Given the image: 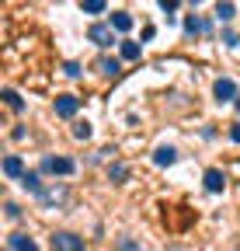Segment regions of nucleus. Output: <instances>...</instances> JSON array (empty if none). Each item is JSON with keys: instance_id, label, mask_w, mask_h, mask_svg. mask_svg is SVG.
<instances>
[{"instance_id": "6ab92c4d", "label": "nucleus", "mask_w": 240, "mask_h": 251, "mask_svg": "<svg viewBox=\"0 0 240 251\" xmlns=\"http://www.w3.org/2000/svg\"><path fill=\"white\" fill-rule=\"evenodd\" d=\"M205 28H209V25H205L202 18H188V21H185V31H188V35H198V31H205Z\"/></svg>"}, {"instance_id": "f3484780", "label": "nucleus", "mask_w": 240, "mask_h": 251, "mask_svg": "<svg viewBox=\"0 0 240 251\" xmlns=\"http://www.w3.org/2000/svg\"><path fill=\"white\" fill-rule=\"evenodd\" d=\"M108 178H111V181H126V178H129V168H126V164H118V161H115V164L108 168Z\"/></svg>"}, {"instance_id": "f8f14e48", "label": "nucleus", "mask_w": 240, "mask_h": 251, "mask_svg": "<svg viewBox=\"0 0 240 251\" xmlns=\"http://www.w3.org/2000/svg\"><path fill=\"white\" fill-rule=\"evenodd\" d=\"M21 185L28 188V192H35V196H42L45 188H42V178H39V171H28L24 178H21Z\"/></svg>"}, {"instance_id": "20e7f679", "label": "nucleus", "mask_w": 240, "mask_h": 251, "mask_svg": "<svg viewBox=\"0 0 240 251\" xmlns=\"http://www.w3.org/2000/svg\"><path fill=\"white\" fill-rule=\"evenodd\" d=\"M213 91H216V101H233V105H237V98H240V94H237V84H233L230 77H219Z\"/></svg>"}, {"instance_id": "9d476101", "label": "nucleus", "mask_w": 240, "mask_h": 251, "mask_svg": "<svg viewBox=\"0 0 240 251\" xmlns=\"http://www.w3.org/2000/svg\"><path fill=\"white\" fill-rule=\"evenodd\" d=\"M63 199H66V188H63V185H56V188H45V192L39 196V202H45V206H59Z\"/></svg>"}, {"instance_id": "7ed1b4c3", "label": "nucleus", "mask_w": 240, "mask_h": 251, "mask_svg": "<svg viewBox=\"0 0 240 251\" xmlns=\"http://www.w3.org/2000/svg\"><path fill=\"white\" fill-rule=\"evenodd\" d=\"M87 39H91L94 46H111V42H115V28H111V25H91Z\"/></svg>"}, {"instance_id": "6e6552de", "label": "nucleus", "mask_w": 240, "mask_h": 251, "mask_svg": "<svg viewBox=\"0 0 240 251\" xmlns=\"http://www.w3.org/2000/svg\"><path fill=\"white\" fill-rule=\"evenodd\" d=\"M205 188H209V192H223V188H226V175L219 168H209L205 171Z\"/></svg>"}, {"instance_id": "423d86ee", "label": "nucleus", "mask_w": 240, "mask_h": 251, "mask_svg": "<svg viewBox=\"0 0 240 251\" xmlns=\"http://www.w3.org/2000/svg\"><path fill=\"white\" fill-rule=\"evenodd\" d=\"M77 98H73V94H63V98H56V115L59 119H73L77 115Z\"/></svg>"}, {"instance_id": "f257e3e1", "label": "nucleus", "mask_w": 240, "mask_h": 251, "mask_svg": "<svg viewBox=\"0 0 240 251\" xmlns=\"http://www.w3.org/2000/svg\"><path fill=\"white\" fill-rule=\"evenodd\" d=\"M49 244H52V251H84V237H77L70 230H56Z\"/></svg>"}, {"instance_id": "4468645a", "label": "nucleus", "mask_w": 240, "mask_h": 251, "mask_svg": "<svg viewBox=\"0 0 240 251\" xmlns=\"http://www.w3.org/2000/svg\"><path fill=\"white\" fill-rule=\"evenodd\" d=\"M111 28H115V31H129V28H132V14L115 11V14H111Z\"/></svg>"}, {"instance_id": "39448f33", "label": "nucleus", "mask_w": 240, "mask_h": 251, "mask_svg": "<svg viewBox=\"0 0 240 251\" xmlns=\"http://www.w3.org/2000/svg\"><path fill=\"white\" fill-rule=\"evenodd\" d=\"M7 248L11 251H39V244L28 237V234H21V230L18 234H7Z\"/></svg>"}, {"instance_id": "4be33fe9", "label": "nucleus", "mask_w": 240, "mask_h": 251, "mask_svg": "<svg viewBox=\"0 0 240 251\" xmlns=\"http://www.w3.org/2000/svg\"><path fill=\"white\" fill-rule=\"evenodd\" d=\"M4 209H7V220H18V216H21V209H18V206H14V202H7V206H4Z\"/></svg>"}, {"instance_id": "dca6fc26", "label": "nucleus", "mask_w": 240, "mask_h": 251, "mask_svg": "<svg viewBox=\"0 0 240 251\" xmlns=\"http://www.w3.org/2000/svg\"><path fill=\"white\" fill-rule=\"evenodd\" d=\"M80 11H84V14H105V11H108V4H105V0H84Z\"/></svg>"}, {"instance_id": "b1692460", "label": "nucleus", "mask_w": 240, "mask_h": 251, "mask_svg": "<svg viewBox=\"0 0 240 251\" xmlns=\"http://www.w3.org/2000/svg\"><path fill=\"white\" fill-rule=\"evenodd\" d=\"M230 140H233V143H240V122L233 126V129H230Z\"/></svg>"}, {"instance_id": "412c9836", "label": "nucleus", "mask_w": 240, "mask_h": 251, "mask_svg": "<svg viewBox=\"0 0 240 251\" xmlns=\"http://www.w3.org/2000/svg\"><path fill=\"white\" fill-rule=\"evenodd\" d=\"M63 74H66V77H80V63H66Z\"/></svg>"}, {"instance_id": "a211bd4d", "label": "nucleus", "mask_w": 240, "mask_h": 251, "mask_svg": "<svg viewBox=\"0 0 240 251\" xmlns=\"http://www.w3.org/2000/svg\"><path fill=\"white\" fill-rule=\"evenodd\" d=\"M216 18H219V21H233V18H237V7H233V4H216Z\"/></svg>"}, {"instance_id": "0eeeda50", "label": "nucleus", "mask_w": 240, "mask_h": 251, "mask_svg": "<svg viewBox=\"0 0 240 251\" xmlns=\"http://www.w3.org/2000/svg\"><path fill=\"white\" fill-rule=\"evenodd\" d=\"M4 175H7V178H18V181H21V178L28 175V171H24V161H21V157H18V153H11V157H4Z\"/></svg>"}, {"instance_id": "f03ea898", "label": "nucleus", "mask_w": 240, "mask_h": 251, "mask_svg": "<svg viewBox=\"0 0 240 251\" xmlns=\"http://www.w3.org/2000/svg\"><path fill=\"white\" fill-rule=\"evenodd\" d=\"M42 171H49V175H73L77 164L70 161V157H45V161H42Z\"/></svg>"}, {"instance_id": "393cba45", "label": "nucleus", "mask_w": 240, "mask_h": 251, "mask_svg": "<svg viewBox=\"0 0 240 251\" xmlns=\"http://www.w3.org/2000/svg\"><path fill=\"white\" fill-rule=\"evenodd\" d=\"M122 251H139V248H136L132 241H122Z\"/></svg>"}, {"instance_id": "ddd939ff", "label": "nucleus", "mask_w": 240, "mask_h": 251, "mask_svg": "<svg viewBox=\"0 0 240 251\" xmlns=\"http://www.w3.org/2000/svg\"><path fill=\"white\" fill-rule=\"evenodd\" d=\"M118 49H122V59H139V56H143V46L132 42V39H122V46H118Z\"/></svg>"}, {"instance_id": "a878e982", "label": "nucleus", "mask_w": 240, "mask_h": 251, "mask_svg": "<svg viewBox=\"0 0 240 251\" xmlns=\"http://www.w3.org/2000/svg\"><path fill=\"white\" fill-rule=\"evenodd\" d=\"M237 112H240V98H237Z\"/></svg>"}, {"instance_id": "aec40b11", "label": "nucleus", "mask_w": 240, "mask_h": 251, "mask_svg": "<svg viewBox=\"0 0 240 251\" xmlns=\"http://www.w3.org/2000/svg\"><path fill=\"white\" fill-rule=\"evenodd\" d=\"M73 136L77 140H91V122H77L73 126Z\"/></svg>"}, {"instance_id": "9b49d317", "label": "nucleus", "mask_w": 240, "mask_h": 251, "mask_svg": "<svg viewBox=\"0 0 240 251\" xmlns=\"http://www.w3.org/2000/svg\"><path fill=\"white\" fill-rule=\"evenodd\" d=\"M98 70H101L105 77H115L118 70H122V63H118L115 56H101V59H98Z\"/></svg>"}, {"instance_id": "5701e85b", "label": "nucleus", "mask_w": 240, "mask_h": 251, "mask_svg": "<svg viewBox=\"0 0 240 251\" xmlns=\"http://www.w3.org/2000/svg\"><path fill=\"white\" fill-rule=\"evenodd\" d=\"M160 11H167V18L177 11V4H174V0H171V4H167V0H160Z\"/></svg>"}, {"instance_id": "2eb2a0df", "label": "nucleus", "mask_w": 240, "mask_h": 251, "mask_svg": "<svg viewBox=\"0 0 240 251\" xmlns=\"http://www.w3.org/2000/svg\"><path fill=\"white\" fill-rule=\"evenodd\" d=\"M4 105H7L11 112H21V108H24V101H21V94H18V91H11V87L4 91Z\"/></svg>"}, {"instance_id": "1a4fd4ad", "label": "nucleus", "mask_w": 240, "mask_h": 251, "mask_svg": "<svg viewBox=\"0 0 240 251\" xmlns=\"http://www.w3.org/2000/svg\"><path fill=\"white\" fill-rule=\"evenodd\" d=\"M174 161H177V150H174V147H157V150H153V164H157V168H171Z\"/></svg>"}]
</instances>
